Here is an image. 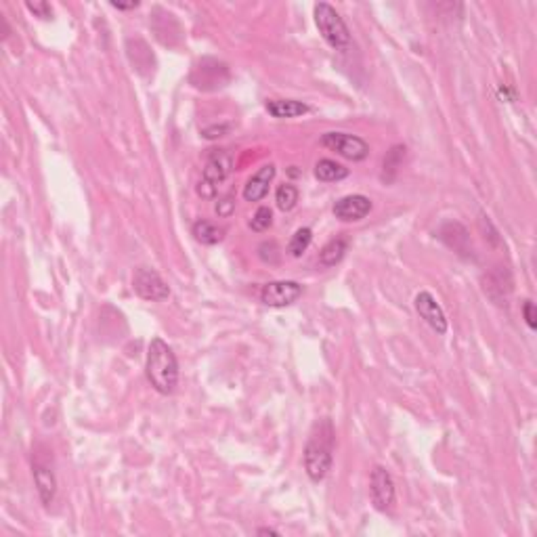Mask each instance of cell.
<instances>
[{
	"label": "cell",
	"mask_w": 537,
	"mask_h": 537,
	"mask_svg": "<svg viewBox=\"0 0 537 537\" xmlns=\"http://www.w3.org/2000/svg\"><path fill=\"white\" fill-rule=\"evenodd\" d=\"M145 374L153 391L160 395H172L179 384V361L172 348L162 340L153 338L147 348Z\"/></svg>",
	"instance_id": "1"
},
{
	"label": "cell",
	"mask_w": 537,
	"mask_h": 537,
	"mask_svg": "<svg viewBox=\"0 0 537 537\" xmlns=\"http://www.w3.org/2000/svg\"><path fill=\"white\" fill-rule=\"evenodd\" d=\"M334 464V427L329 420H320L305 447V470L313 483H322Z\"/></svg>",
	"instance_id": "2"
},
{
	"label": "cell",
	"mask_w": 537,
	"mask_h": 537,
	"mask_svg": "<svg viewBox=\"0 0 537 537\" xmlns=\"http://www.w3.org/2000/svg\"><path fill=\"white\" fill-rule=\"evenodd\" d=\"M313 13H315V25L323 40L336 51H346L350 46V32L344 19L338 15V11L327 2H317Z\"/></svg>",
	"instance_id": "3"
},
{
	"label": "cell",
	"mask_w": 537,
	"mask_h": 537,
	"mask_svg": "<svg viewBox=\"0 0 537 537\" xmlns=\"http://www.w3.org/2000/svg\"><path fill=\"white\" fill-rule=\"evenodd\" d=\"M233 170V160L227 151H215L202 172V179L198 183V196L204 200H215L218 185L231 175Z\"/></svg>",
	"instance_id": "4"
},
{
	"label": "cell",
	"mask_w": 537,
	"mask_h": 537,
	"mask_svg": "<svg viewBox=\"0 0 537 537\" xmlns=\"http://www.w3.org/2000/svg\"><path fill=\"white\" fill-rule=\"evenodd\" d=\"M322 145L353 162H361L369 156V145L361 137L348 132H325L322 137Z\"/></svg>",
	"instance_id": "5"
},
{
	"label": "cell",
	"mask_w": 537,
	"mask_h": 537,
	"mask_svg": "<svg viewBox=\"0 0 537 537\" xmlns=\"http://www.w3.org/2000/svg\"><path fill=\"white\" fill-rule=\"evenodd\" d=\"M132 290L137 292L139 298L143 301H151V303H162L170 296V288L168 284L160 277L158 271L141 267L134 271L132 275Z\"/></svg>",
	"instance_id": "6"
},
{
	"label": "cell",
	"mask_w": 537,
	"mask_h": 537,
	"mask_svg": "<svg viewBox=\"0 0 537 537\" xmlns=\"http://www.w3.org/2000/svg\"><path fill=\"white\" fill-rule=\"evenodd\" d=\"M369 500H372V506L378 512H386L395 504V481H393L391 472L386 468H382V466H376L372 470Z\"/></svg>",
	"instance_id": "7"
},
{
	"label": "cell",
	"mask_w": 537,
	"mask_h": 537,
	"mask_svg": "<svg viewBox=\"0 0 537 537\" xmlns=\"http://www.w3.org/2000/svg\"><path fill=\"white\" fill-rule=\"evenodd\" d=\"M301 296H303V286L298 282H269L260 290V301L273 309L290 307Z\"/></svg>",
	"instance_id": "8"
},
{
	"label": "cell",
	"mask_w": 537,
	"mask_h": 537,
	"mask_svg": "<svg viewBox=\"0 0 537 537\" xmlns=\"http://www.w3.org/2000/svg\"><path fill=\"white\" fill-rule=\"evenodd\" d=\"M372 213V200L359 194L344 196L334 204V216L344 222H357Z\"/></svg>",
	"instance_id": "9"
},
{
	"label": "cell",
	"mask_w": 537,
	"mask_h": 537,
	"mask_svg": "<svg viewBox=\"0 0 537 537\" xmlns=\"http://www.w3.org/2000/svg\"><path fill=\"white\" fill-rule=\"evenodd\" d=\"M414 305H416L418 315L429 323L436 334H445L447 331V317H445L441 305L436 303V298L430 292H420L416 296Z\"/></svg>",
	"instance_id": "10"
},
{
	"label": "cell",
	"mask_w": 537,
	"mask_h": 537,
	"mask_svg": "<svg viewBox=\"0 0 537 537\" xmlns=\"http://www.w3.org/2000/svg\"><path fill=\"white\" fill-rule=\"evenodd\" d=\"M275 164H265L256 175H252L244 187V200L246 202H260L271 187V181L275 179Z\"/></svg>",
	"instance_id": "11"
},
{
	"label": "cell",
	"mask_w": 537,
	"mask_h": 537,
	"mask_svg": "<svg viewBox=\"0 0 537 537\" xmlns=\"http://www.w3.org/2000/svg\"><path fill=\"white\" fill-rule=\"evenodd\" d=\"M438 237H441L451 250H455L460 256H472L470 235H468V231H466L460 222H445V225L438 229Z\"/></svg>",
	"instance_id": "12"
},
{
	"label": "cell",
	"mask_w": 537,
	"mask_h": 537,
	"mask_svg": "<svg viewBox=\"0 0 537 537\" xmlns=\"http://www.w3.org/2000/svg\"><path fill=\"white\" fill-rule=\"evenodd\" d=\"M32 474H34V483H36L40 502H42L44 506H51V502L55 500V493H57V479H55V472L51 470L49 464H44V462H34Z\"/></svg>",
	"instance_id": "13"
},
{
	"label": "cell",
	"mask_w": 537,
	"mask_h": 537,
	"mask_svg": "<svg viewBox=\"0 0 537 537\" xmlns=\"http://www.w3.org/2000/svg\"><path fill=\"white\" fill-rule=\"evenodd\" d=\"M267 111L277 120H286V118H298L309 113V106L296 99H273L267 103Z\"/></svg>",
	"instance_id": "14"
},
{
	"label": "cell",
	"mask_w": 537,
	"mask_h": 537,
	"mask_svg": "<svg viewBox=\"0 0 537 537\" xmlns=\"http://www.w3.org/2000/svg\"><path fill=\"white\" fill-rule=\"evenodd\" d=\"M194 237L204 244V246H215L218 241H222L225 237V229L218 227L213 220H198L194 225Z\"/></svg>",
	"instance_id": "15"
},
{
	"label": "cell",
	"mask_w": 537,
	"mask_h": 537,
	"mask_svg": "<svg viewBox=\"0 0 537 537\" xmlns=\"http://www.w3.org/2000/svg\"><path fill=\"white\" fill-rule=\"evenodd\" d=\"M346 248H348L346 239H342V237L329 239L322 248V252H320V265L322 267H336L344 258Z\"/></svg>",
	"instance_id": "16"
},
{
	"label": "cell",
	"mask_w": 537,
	"mask_h": 537,
	"mask_svg": "<svg viewBox=\"0 0 537 537\" xmlns=\"http://www.w3.org/2000/svg\"><path fill=\"white\" fill-rule=\"evenodd\" d=\"M315 177L322 183H336V181H342V179L348 177V168H344L342 164L325 158V160H320L315 164Z\"/></svg>",
	"instance_id": "17"
},
{
	"label": "cell",
	"mask_w": 537,
	"mask_h": 537,
	"mask_svg": "<svg viewBox=\"0 0 537 537\" xmlns=\"http://www.w3.org/2000/svg\"><path fill=\"white\" fill-rule=\"evenodd\" d=\"M405 151H408L405 145L391 147V151L386 153L384 164H382V181H386V183L395 181V177H397V172H399V168H401V164L405 160Z\"/></svg>",
	"instance_id": "18"
},
{
	"label": "cell",
	"mask_w": 537,
	"mask_h": 537,
	"mask_svg": "<svg viewBox=\"0 0 537 537\" xmlns=\"http://www.w3.org/2000/svg\"><path fill=\"white\" fill-rule=\"evenodd\" d=\"M311 241H313V231H311L309 227H301V229L292 235V239H290V244H288V252H290L294 258H301V256L307 252V248L311 246Z\"/></svg>",
	"instance_id": "19"
},
{
	"label": "cell",
	"mask_w": 537,
	"mask_h": 537,
	"mask_svg": "<svg viewBox=\"0 0 537 537\" xmlns=\"http://www.w3.org/2000/svg\"><path fill=\"white\" fill-rule=\"evenodd\" d=\"M275 202H277V208L282 213H290L296 204H298V189L290 183H284L277 187V194H275Z\"/></svg>",
	"instance_id": "20"
},
{
	"label": "cell",
	"mask_w": 537,
	"mask_h": 537,
	"mask_svg": "<svg viewBox=\"0 0 537 537\" xmlns=\"http://www.w3.org/2000/svg\"><path fill=\"white\" fill-rule=\"evenodd\" d=\"M271 225H273V213H271V208H269V206H260V208L254 213L252 220H250V229H252V231H256V233L267 231Z\"/></svg>",
	"instance_id": "21"
},
{
	"label": "cell",
	"mask_w": 537,
	"mask_h": 537,
	"mask_svg": "<svg viewBox=\"0 0 537 537\" xmlns=\"http://www.w3.org/2000/svg\"><path fill=\"white\" fill-rule=\"evenodd\" d=\"M258 250H260V258H263L265 263H269V265L279 263V248H277L275 241H265Z\"/></svg>",
	"instance_id": "22"
},
{
	"label": "cell",
	"mask_w": 537,
	"mask_h": 537,
	"mask_svg": "<svg viewBox=\"0 0 537 537\" xmlns=\"http://www.w3.org/2000/svg\"><path fill=\"white\" fill-rule=\"evenodd\" d=\"M25 6H27V11H32L36 17H42V19H49L51 15H53V8H51V4L49 2H25Z\"/></svg>",
	"instance_id": "23"
},
{
	"label": "cell",
	"mask_w": 537,
	"mask_h": 537,
	"mask_svg": "<svg viewBox=\"0 0 537 537\" xmlns=\"http://www.w3.org/2000/svg\"><path fill=\"white\" fill-rule=\"evenodd\" d=\"M233 210H235V200H233L231 196H227V198L218 200V204H216V215L220 216V218L231 216L233 215Z\"/></svg>",
	"instance_id": "24"
},
{
	"label": "cell",
	"mask_w": 537,
	"mask_h": 537,
	"mask_svg": "<svg viewBox=\"0 0 537 537\" xmlns=\"http://www.w3.org/2000/svg\"><path fill=\"white\" fill-rule=\"evenodd\" d=\"M523 315H525V322H527V325H529L531 329H536L537 311H536V305H533L531 301H525V305H523Z\"/></svg>",
	"instance_id": "25"
},
{
	"label": "cell",
	"mask_w": 537,
	"mask_h": 537,
	"mask_svg": "<svg viewBox=\"0 0 537 537\" xmlns=\"http://www.w3.org/2000/svg\"><path fill=\"white\" fill-rule=\"evenodd\" d=\"M227 130H229V126H227V124H220V126H213V128H204L202 134H204V139H218V137H222Z\"/></svg>",
	"instance_id": "26"
},
{
	"label": "cell",
	"mask_w": 537,
	"mask_h": 537,
	"mask_svg": "<svg viewBox=\"0 0 537 537\" xmlns=\"http://www.w3.org/2000/svg\"><path fill=\"white\" fill-rule=\"evenodd\" d=\"M111 6H113V8H118V11H128V8H137V6H139V2H137V0H132V2H118V0H113V2H111Z\"/></svg>",
	"instance_id": "27"
},
{
	"label": "cell",
	"mask_w": 537,
	"mask_h": 537,
	"mask_svg": "<svg viewBox=\"0 0 537 537\" xmlns=\"http://www.w3.org/2000/svg\"><path fill=\"white\" fill-rule=\"evenodd\" d=\"M256 533H258V536H279V531H277V529H271V527H260Z\"/></svg>",
	"instance_id": "28"
},
{
	"label": "cell",
	"mask_w": 537,
	"mask_h": 537,
	"mask_svg": "<svg viewBox=\"0 0 537 537\" xmlns=\"http://www.w3.org/2000/svg\"><path fill=\"white\" fill-rule=\"evenodd\" d=\"M500 97H504V99H510V101H514V93H510L508 89H500Z\"/></svg>",
	"instance_id": "29"
},
{
	"label": "cell",
	"mask_w": 537,
	"mask_h": 537,
	"mask_svg": "<svg viewBox=\"0 0 537 537\" xmlns=\"http://www.w3.org/2000/svg\"><path fill=\"white\" fill-rule=\"evenodd\" d=\"M290 175H292V177H298V170H296V166H290Z\"/></svg>",
	"instance_id": "30"
}]
</instances>
